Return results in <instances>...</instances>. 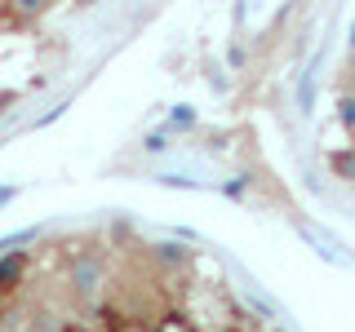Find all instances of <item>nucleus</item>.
<instances>
[{
    "label": "nucleus",
    "instance_id": "nucleus-5",
    "mask_svg": "<svg viewBox=\"0 0 355 332\" xmlns=\"http://www.w3.org/2000/svg\"><path fill=\"white\" fill-rule=\"evenodd\" d=\"M14 199V186H0V204H9Z\"/></svg>",
    "mask_w": 355,
    "mask_h": 332
},
{
    "label": "nucleus",
    "instance_id": "nucleus-7",
    "mask_svg": "<svg viewBox=\"0 0 355 332\" xmlns=\"http://www.w3.org/2000/svg\"><path fill=\"white\" fill-rule=\"evenodd\" d=\"M351 49H355V27H351Z\"/></svg>",
    "mask_w": 355,
    "mask_h": 332
},
{
    "label": "nucleus",
    "instance_id": "nucleus-6",
    "mask_svg": "<svg viewBox=\"0 0 355 332\" xmlns=\"http://www.w3.org/2000/svg\"><path fill=\"white\" fill-rule=\"evenodd\" d=\"M9 102H14V93H0V111H5Z\"/></svg>",
    "mask_w": 355,
    "mask_h": 332
},
{
    "label": "nucleus",
    "instance_id": "nucleus-8",
    "mask_svg": "<svg viewBox=\"0 0 355 332\" xmlns=\"http://www.w3.org/2000/svg\"><path fill=\"white\" fill-rule=\"evenodd\" d=\"M76 5H94V0H76Z\"/></svg>",
    "mask_w": 355,
    "mask_h": 332
},
{
    "label": "nucleus",
    "instance_id": "nucleus-4",
    "mask_svg": "<svg viewBox=\"0 0 355 332\" xmlns=\"http://www.w3.org/2000/svg\"><path fill=\"white\" fill-rule=\"evenodd\" d=\"M9 5H14L18 14H40V9L49 5V0H9Z\"/></svg>",
    "mask_w": 355,
    "mask_h": 332
},
{
    "label": "nucleus",
    "instance_id": "nucleus-1",
    "mask_svg": "<svg viewBox=\"0 0 355 332\" xmlns=\"http://www.w3.org/2000/svg\"><path fill=\"white\" fill-rule=\"evenodd\" d=\"M22 275H27V257L22 252H5L0 257V293H14L22 284Z\"/></svg>",
    "mask_w": 355,
    "mask_h": 332
},
{
    "label": "nucleus",
    "instance_id": "nucleus-3",
    "mask_svg": "<svg viewBox=\"0 0 355 332\" xmlns=\"http://www.w3.org/2000/svg\"><path fill=\"white\" fill-rule=\"evenodd\" d=\"M338 116H342V124H347L355 133V98H342V107H338Z\"/></svg>",
    "mask_w": 355,
    "mask_h": 332
},
{
    "label": "nucleus",
    "instance_id": "nucleus-2",
    "mask_svg": "<svg viewBox=\"0 0 355 332\" xmlns=\"http://www.w3.org/2000/svg\"><path fill=\"white\" fill-rule=\"evenodd\" d=\"M333 169H338L342 177H355V151H342V155H333Z\"/></svg>",
    "mask_w": 355,
    "mask_h": 332
}]
</instances>
